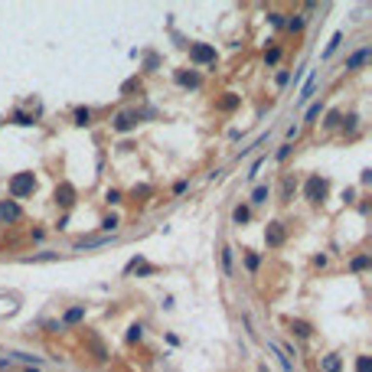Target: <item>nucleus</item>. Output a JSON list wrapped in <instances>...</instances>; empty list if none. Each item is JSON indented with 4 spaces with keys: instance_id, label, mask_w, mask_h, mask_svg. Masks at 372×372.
<instances>
[{
    "instance_id": "obj_18",
    "label": "nucleus",
    "mask_w": 372,
    "mask_h": 372,
    "mask_svg": "<svg viewBox=\"0 0 372 372\" xmlns=\"http://www.w3.org/2000/svg\"><path fill=\"white\" fill-rule=\"evenodd\" d=\"M294 189H297V180H294V176H284V186H281V199H291V196H294Z\"/></svg>"
},
{
    "instance_id": "obj_1",
    "label": "nucleus",
    "mask_w": 372,
    "mask_h": 372,
    "mask_svg": "<svg viewBox=\"0 0 372 372\" xmlns=\"http://www.w3.org/2000/svg\"><path fill=\"white\" fill-rule=\"evenodd\" d=\"M33 189H36V176L33 173H17L10 180V199H13V203H17V199L33 196Z\"/></svg>"
},
{
    "instance_id": "obj_19",
    "label": "nucleus",
    "mask_w": 372,
    "mask_h": 372,
    "mask_svg": "<svg viewBox=\"0 0 372 372\" xmlns=\"http://www.w3.org/2000/svg\"><path fill=\"white\" fill-rule=\"evenodd\" d=\"M291 330H294L297 336H310V333H314L310 323H304V320H291Z\"/></svg>"
},
{
    "instance_id": "obj_5",
    "label": "nucleus",
    "mask_w": 372,
    "mask_h": 372,
    "mask_svg": "<svg viewBox=\"0 0 372 372\" xmlns=\"http://www.w3.org/2000/svg\"><path fill=\"white\" fill-rule=\"evenodd\" d=\"M323 196H327V180L310 176V180H307V199H310V203H323Z\"/></svg>"
},
{
    "instance_id": "obj_34",
    "label": "nucleus",
    "mask_w": 372,
    "mask_h": 372,
    "mask_svg": "<svg viewBox=\"0 0 372 372\" xmlns=\"http://www.w3.org/2000/svg\"><path fill=\"white\" fill-rule=\"evenodd\" d=\"M278 59H281V49H271V53L264 56V62H268V66H274V62H278Z\"/></svg>"
},
{
    "instance_id": "obj_12",
    "label": "nucleus",
    "mask_w": 372,
    "mask_h": 372,
    "mask_svg": "<svg viewBox=\"0 0 372 372\" xmlns=\"http://www.w3.org/2000/svg\"><path fill=\"white\" fill-rule=\"evenodd\" d=\"M314 88H317V72H310L304 82V88H300V95H297V101H310L314 98Z\"/></svg>"
},
{
    "instance_id": "obj_35",
    "label": "nucleus",
    "mask_w": 372,
    "mask_h": 372,
    "mask_svg": "<svg viewBox=\"0 0 372 372\" xmlns=\"http://www.w3.org/2000/svg\"><path fill=\"white\" fill-rule=\"evenodd\" d=\"M105 199L114 206V203H121V193H118V189H108V193H105Z\"/></svg>"
},
{
    "instance_id": "obj_14",
    "label": "nucleus",
    "mask_w": 372,
    "mask_h": 372,
    "mask_svg": "<svg viewBox=\"0 0 372 372\" xmlns=\"http://www.w3.org/2000/svg\"><path fill=\"white\" fill-rule=\"evenodd\" d=\"M268 196H271V189H268L264 183H258V186H255V193H252V203H255V206H261V203H268Z\"/></svg>"
},
{
    "instance_id": "obj_22",
    "label": "nucleus",
    "mask_w": 372,
    "mask_h": 372,
    "mask_svg": "<svg viewBox=\"0 0 372 372\" xmlns=\"http://www.w3.org/2000/svg\"><path fill=\"white\" fill-rule=\"evenodd\" d=\"M235 105H239V95H232V92H229V95H225V98L219 101V111H232Z\"/></svg>"
},
{
    "instance_id": "obj_29",
    "label": "nucleus",
    "mask_w": 372,
    "mask_h": 372,
    "mask_svg": "<svg viewBox=\"0 0 372 372\" xmlns=\"http://www.w3.org/2000/svg\"><path fill=\"white\" fill-rule=\"evenodd\" d=\"M356 372H372V362H369V356H359V359H356Z\"/></svg>"
},
{
    "instance_id": "obj_3",
    "label": "nucleus",
    "mask_w": 372,
    "mask_h": 372,
    "mask_svg": "<svg viewBox=\"0 0 372 372\" xmlns=\"http://www.w3.org/2000/svg\"><path fill=\"white\" fill-rule=\"evenodd\" d=\"M189 59L196 66H209V62H216V49L206 43H196V46H189Z\"/></svg>"
},
{
    "instance_id": "obj_23",
    "label": "nucleus",
    "mask_w": 372,
    "mask_h": 372,
    "mask_svg": "<svg viewBox=\"0 0 372 372\" xmlns=\"http://www.w3.org/2000/svg\"><path fill=\"white\" fill-rule=\"evenodd\" d=\"M75 124H82V128L92 124V111H88V108H75Z\"/></svg>"
},
{
    "instance_id": "obj_30",
    "label": "nucleus",
    "mask_w": 372,
    "mask_h": 372,
    "mask_svg": "<svg viewBox=\"0 0 372 372\" xmlns=\"http://www.w3.org/2000/svg\"><path fill=\"white\" fill-rule=\"evenodd\" d=\"M339 121H343V114H339V111H330V114H327V121H323V124H327V128H336Z\"/></svg>"
},
{
    "instance_id": "obj_8",
    "label": "nucleus",
    "mask_w": 372,
    "mask_h": 372,
    "mask_svg": "<svg viewBox=\"0 0 372 372\" xmlns=\"http://www.w3.org/2000/svg\"><path fill=\"white\" fill-rule=\"evenodd\" d=\"M176 82H180L183 88H199V85H203L199 72H193V69H189V72H183V69H180V72H176Z\"/></svg>"
},
{
    "instance_id": "obj_28",
    "label": "nucleus",
    "mask_w": 372,
    "mask_h": 372,
    "mask_svg": "<svg viewBox=\"0 0 372 372\" xmlns=\"http://www.w3.org/2000/svg\"><path fill=\"white\" fill-rule=\"evenodd\" d=\"M350 268H353V271H362V268H369V255H359V258H353Z\"/></svg>"
},
{
    "instance_id": "obj_4",
    "label": "nucleus",
    "mask_w": 372,
    "mask_h": 372,
    "mask_svg": "<svg viewBox=\"0 0 372 372\" xmlns=\"http://www.w3.org/2000/svg\"><path fill=\"white\" fill-rule=\"evenodd\" d=\"M137 121H141V114H137V111H121L118 118L111 121V128H114V131H121V134H128V131H134V128H137Z\"/></svg>"
},
{
    "instance_id": "obj_37",
    "label": "nucleus",
    "mask_w": 372,
    "mask_h": 372,
    "mask_svg": "<svg viewBox=\"0 0 372 372\" xmlns=\"http://www.w3.org/2000/svg\"><path fill=\"white\" fill-rule=\"evenodd\" d=\"M59 330H62L59 320H49V323H46V333H59Z\"/></svg>"
},
{
    "instance_id": "obj_26",
    "label": "nucleus",
    "mask_w": 372,
    "mask_h": 372,
    "mask_svg": "<svg viewBox=\"0 0 372 372\" xmlns=\"http://www.w3.org/2000/svg\"><path fill=\"white\" fill-rule=\"evenodd\" d=\"M53 258H59L56 252H39V255H30V258H23V261H53Z\"/></svg>"
},
{
    "instance_id": "obj_2",
    "label": "nucleus",
    "mask_w": 372,
    "mask_h": 372,
    "mask_svg": "<svg viewBox=\"0 0 372 372\" xmlns=\"http://www.w3.org/2000/svg\"><path fill=\"white\" fill-rule=\"evenodd\" d=\"M114 242V235H82V239H75V252H88V248H105V245H111Z\"/></svg>"
},
{
    "instance_id": "obj_39",
    "label": "nucleus",
    "mask_w": 372,
    "mask_h": 372,
    "mask_svg": "<svg viewBox=\"0 0 372 372\" xmlns=\"http://www.w3.org/2000/svg\"><path fill=\"white\" fill-rule=\"evenodd\" d=\"M0 369H10V362H7V359H0Z\"/></svg>"
},
{
    "instance_id": "obj_38",
    "label": "nucleus",
    "mask_w": 372,
    "mask_h": 372,
    "mask_svg": "<svg viewBox=\"0 0 372 372\" xmlns=\"http://www.w3.org/2000/svg\"><path fill=\"white\" fill-rule=\"evenodd\" d=\"M186 186H189V183H186V180H180V183L173 186V193H176V196H180V193H186Z\"/></svg>"
},
{
    "instance_id": "obj_13",
    "label": "nucleus",
    "mask_w": 372,
    "mask_h": 372,
    "mask_svg": "<svg viewBox=\"0 0 372 372\" xmlns=\"http://www.w3.org/2000/svg\"><path fill=\"white\" fill-rule=\"evenodd\" d=\"M320 366H323V372H339V369H343V359H339L336 353H330V356H323Z\"/></svg>"
},
{
    "instance_id": "obj_27",
    "label": "nucleus",
    "mask_w": 372,
    "mask_h": 372,
    "mask_svg": "<svg viewBox=\"0 0 372 372\" xmlns=\"http://www.w3.org/2000/svg\"><path fill=\"white\" fill-rule=\"evenodd\" d=\"M304 13H294V17H291V20H287V30H300V26H304Z\"/></svg>"
},
{
    "instance_id": "obj_25",
    "label": "nucleus",
    "mask_w": 372,
    "mask_h": 372,
    "mask_svg": "<svg viewBox=\"0 0 372 372\" xmlns=\"http://www.w3.org/2000/svg\"><path fill=\"white\" fill-rule=\"evenodd\" d=\"M13 124H33V114H26V111H13Z\"/></svg>"
},
{
    "instance_id": "obj_31",
    "label": "nucleus",
    "mask_w": 372,
    "mask_h": 372,
    "mask_svg": "<svg viewBox=\"0 0 372 372\" xmlns=\"http://www.w3.org/2000/svg\"><path fill=\"white\" fill-rule=\"evenodd\" d=\"M222 268L232 274V248H222Z\"/></svg>"
},
{
    "instance_id": "obj_20",
    "label": "nucleus",
    "mask_w": 372,
    "mask_h": 372,
    "mask_svg": "<svg viewBox=\"0 0 372 372\" xmlns=\"http://www.w3.org/2000/svg\"><path fill=\"white\" fill-rule=\"evenodd\" d=\"M101 229H105V235H114V229H118V216H105V219H101Z\"/></svg>"
},
{
    "instance_id": "obj_10",
    "label": "nucleus",
    "mask_w": 372,
    "mask_h": 372,
    "mask_svg": "<svg viewBox=\"0 0 372 372\" xmlns=\"http://www.w3.org/2000/svg\"><path fill=\"white\" fill-rule=\"evenodd\" d=\"M366 59H369V46H362V49H356V53H353L350 59H346V69H353V72H356L359 66H366Z\"/></svg>"
},
{
    "instance_id": "obj_9",
    "label": "nucleus",
    "mask_w": 372,
    "mask_h": 372,
    "mask_svg": "<svg viewBox=\"0 0 372 372\" xmlns=\"http://www.w3.org/2000/svg\"><path fill=\"white\" fill-rule=\"evenodd\" d=\"M264 239H268V245H271V248H278V245L284 242V229H281V222H271V225H268V232H264Z\"/></svg>"
},
{
    "instance_id": "obj_11",
    "label": "nucleus",
    "mask_w": 372,
    "mask_h": 372,
    "mask_svg": "<svg viewBox=\"0 0 372 372\" xmlns=\"http://www.w3.org/2000/svg\"><path fill=\"white\" fill-rule=\"evenodd\" d=\"M72 196H75V189H72V186H69V183H62V186H59V189H56V203H59V206H72Z\"/></svg>"
},
{
    "instance_id": "obj_21",
    "label": "nucleus",
    "mask_w": 372,
    "mask_h": 372,
    "mask_svg": "<svg viewBox=\"0 0 372 372\" xmlns=\"http://www.w3.org/2000/svg\"><path fill=\"white\" fill-rule=\"evenodd\" d=\"M339 43H343V33H333V39H330V46H327V53H323V59H330V56L336 53Z\"/></svg>"
},
{
    "instance_id": "obj_24",
    "label": "nucleus",
    "mask_w": 372,
    "mask_h": 372,
    "mask_svg": "<svg viewBox=\"0 0 372 372\" xmlns=\"http://www.w3.org/2000/svg\"><path fill=\"white\" fill-rule=\"evenodd\" d=\"M13 359H20V362H36V366H39V362H43V356H33V353H10Z\"/></svg>"
},
{
    "instance_id": "obj_32",
    "label": "nucleus",
    "mask_w": 372,
    "mask_h": 372,
    "mask_svg": "<svg viewBox=\"0 0 372 372\" xmlns=\"http://www.w3.org/2000/svg\"><path fill=\"white\" fill-rule=\"evenodd\" d=\"M141 336H144V327H141V323H134V327L128 330V339L134 343V339H141Z\"/></svg>"
},
{
    "instance_id": "obj_15",
    "label": "nucleus",
    "mask_w": 372,
    "mask_h": 372,
    "mask_svg": "<svg viewBox=\"0 0 372 372\" xmlns=\"http://www.w3.org/2000/svg\"><path fill=\"white\" fill-rule=\"evenodd\" d=\"M248 216H252V209H248V206H235L232 222H235V225H245V222H248Z\"/></svg>"
},
{
    "instance_id": "obj_6",
    "label": "nucleus",
    "mask_w": 372,
    "mask_h": 372,
    "mask_svg": "<svg viewBox=\"0 0 372 372\" xmlns=\"http://www.w3.org/2000/svg\"><path fill=\"white\" fill-rule=\"evenodd\" d=\"M20 216H23L20 203H13V199H3V203H0V222H20Z\"/></svg>"
},
{
    "instance_id": "obj_7",
    "label": "nucleus",
    "mask_w": 372,
    "mask_h": 372,
    "mask_svg": "<svg viewBox=\"0 0 372 372\" xmlns=\"http://www.w3.org/2000/svg\"><path fill=\"white\" fill-rule=\"evenodd\" d=\"M82 320H85V304H75V307H69L66 314H62L59 323H62V327H75V323H82Z\"/></svg>"
},
{
    "instance_id": "obj_40",
    "label": "nucleus",
    "mask_w": 372,
    "mask_h": 372,
    "mask_svg": "<svg viewBox=\"0 0 372 372\" xmlns=\"http://www.w3.org/2000/svg\"><path fill=\"white\" fill-rule=\"evenodd\" d=\"M23 372H39V369H23Z\"/></svg>"
},
{
    "instance_id": "obj_36",
    "label": "nucleus",
    "mask_w": 372,
    "mask_h": 372,
    "mask_svg": "<svg viewBox=\"0 0 372 372\" xmlns=\"http://www.w3.org/2000/svg\"><path fill=\"white\" fill-rule=\"evenodd\" d=\"M268 20H271L274 26H281V23H284V13H278V10H274V13H268Z\"/></svg>"
},
{
    "instance_id": "obj_17",
    "label": "nucleus",
    "mask_w": 372,
    "mask_h": 372,
    "mask_svg": "<svg viewBox=\"0 0 372 372\" xmlns=\"http://www.w3.org/2000/svg\"><path fill=\"white\" fill-rule=\"evenodd\" d=\"M291 150H294V141H284L281 147H278V153H274V160H278V164H284L287 157H291Z\"/></svg>"
},
{
    "instance_id": "obj_33",
    "label": "nucleus",
    "mask_w": 372,
    "mask_h": 372,
    "mask_svg": "<svg viewBox=\"0 0 372 372\" xmlns=\"http://www.w3.org/2000/svg\"><path fill=\"white\" fill-rule=\"evenodd\" d=\"M245 264H248V271H258V255H245Z\"/></svg>"
},
{
    "instance_id": "obj_16",
    "label": "nucleus",
    "mask_w": 372,
    "mask_h": 372,
    "mask_svg": "<svg viewBox=\"0 0 372 372\" xmlns=\"http://www.w3.org/2000/svg\"><path fill=\"white\" fill-rule=\"evenodd\" d=\"M320 114H323V101H314V105H310V108H307L304 121H307V124H314V121H317Z\"/></svg>"
}]
</instances>
